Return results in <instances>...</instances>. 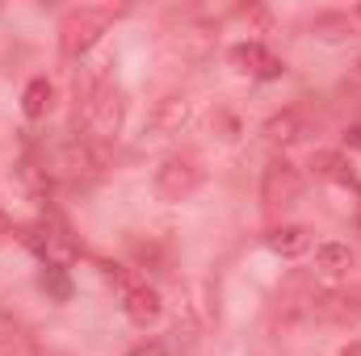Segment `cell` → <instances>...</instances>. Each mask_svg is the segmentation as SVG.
<instances>
[{
	"mask_svg": "<svg viewBox=\"0 0 361 356\" xmlns=\"http://www.w3.org/2000/svg\"><path fill=\"white\" fill-rule=\"evenodd\" d=\"M122 117H126V101H122V92L114 89V84H97L92 96H89V105H85L89 134L97 139V143L114 139V134L122 130Z\"/></svg>",
	"mask_w": 361,
	"mask_h": 356,
	"instance_id": "cell-3",
	"label": "cell"
},
{
	"mask_svg": "<svg viewBox=\"0 0 361 356\" xmlns=\"http://www.w3.org/2000/svg\"><path fill=\"white\" fill-rule=\"evenodd\" d=\"M109 21H114V8H72L63 21H59V51L68 55V59H80L85 51H92L97 42H101V34L109 30Z\"/></svg>",
	"mask_w": 361,
	"mask_h": 356,
	"instance_id": "cell-1",
	"label": "cell"
},
{
	"mask_svg": "<svg viewBox=\"0 0 361 356\" xmlns=\"http://www.w3.org/2000/svg\"><path fill=\"white\" fill-rule=\"evenodd\" d=\"M21 243L42 260L47 268H68L76 260V243L63 227L55 222H34V227H21Z\"/></svg>",
	"mask_w": 361,
	"mask_h": 356,
	"instance_id": "cell-2",
	"label": "cell"
},
{
	"mask_svg": "<svg viewBox=\"0 0 361 356\" xmlns=\"http://www.w3.org/2000/svg\"><path fill=\"white\" fill-rule=\"evenodd\" d=\"M311 130H315V117H311V109H302V105H290V109L273 113L269 122H265V139H269V143H277V147L302 143Z\"/></svg>",
	"mask_w": 361,
	"mask_h": 356,
	"instance_id": "cell-8",
	"label": "cell"
},
{
	"mask_svg": "<svg viewBox=\"0 0 361 356\" xmlns=\"http://www.w3.org/2000/svg\"><path fill=\"white\" fill-rule=\"evenodd\" d=\"M353 248L349 243H319L315 248V265L324 268V272H349L353 268Z\"/></svg>",
	"mask_w": 361,
	"mask_h": 356,
	"instance_id": "cell-12",
	"label": "cell"
},
{
	"mask_svg": "<svg viewBox=\"0 0 361 356\" xmlns=\"http://www.w3.org/2000/svg\"><path fill=\"white\" fill-rule=\"evenodd\" d=\"M357 17H361V4H357Z\"/></svg>",
	"mask_w": 361,
	"mask_h": 356,
	"instance_id": "cell-18",
	"label": "cell"
},
{
	"mask_svg": "<svg viewBox=\"0 0 361 356\" xmlns=\"http://www.w3.org/2000/svg\"><path fill=\"white\" fill-rule=\"evenodd\" d=\"M302 197V172L290 164V160H273L261 177V201L265 210L277 214V210H290L294 201Z\"/></svg>",
	"mask_w": 361,
	"mask_h": 356,
	"instance_id": "cell-4",
	"label": "cell"
},
{
	"mask_svg": "<svg viewBox=\"0 0 361 356\" xmlns=\"http://www.w3.org/2000/svg\"><path fill=\"white\" fill-rule=\"evenodd\" d=\"M130 356H169V348L152 340V344H139V348H135V352H130Z\"/></svg>",
	"mask_w": 361,
	"mask_h": 356,
	"instance_id": "cell-15",
	"label": "cell"
},
{
	"mask_svg": "<svg viewBox=\"0 0 361 356\" xmlns=\"http://www.w3.org/2000/svg\"><path fill=\"white\" fill-rule=\"evenodd\" d=\"M42 289H47L55 302H68V298H72V281H68V268H47V272H42Z\"/></svg>",
	"mask_w": 361,
	"mask_h": 356,
	"instance_id": "cell-14",
	"label": "cell"
},
{
	"mask_svg": "<svg viewBox=\"0 0 361 356\" xmlns=\"http://www.w3.org/2000/svg\"><path fill=\"white\" fill-rule=\"evenodd\" d=\"M357 72H361V63H357Z\"/></svg>",
	"mask_w": 361,
	"mask_h": 356,
	"instance_id": "cell-19",
	"label": "cell"
},
{
	"mask_svg": "<svg viewBox=\"0 0 361 356\" xmlns=\"http://www.w3.org/2000/svg\"><path fill=\"white\" fill-rule=\"evenodd\" d=\"M345 143H349V151H361V122H357V126H349Z\"/></svg>",
	"mask_w": 361,
	"mask_h": 356,
	"instance_id": "cell-16",
	"label": "cell"
},
{
	"mask_svg": "<svg viewBox=\"0 0 361 356\" xmlns=\"http://www.w3.org/2000/svg\"><path fill=\"white\" fill-rule=\"evenodd\" d=\"M311 168H315V177H324V180H349L353 177L349 172V160L341 151H315L311 155Z\"/></svg>",
	"mask_w": 361,
	"mask_h": 356,
	"instance_id": "cell-13",
	"label": "cell"
},
{
	"mask_svg": "<svg viewBox=\"0 0 361 356\" xmlns=\"http://www.w3.org/2000/svg\"><path fill=\"white\" fill-rule=\"evenodd\" d=\"M202 164L197 160H164L160 164V172H156V193H160V201H185V197H193L197 189H202Z\"/></svg>",
	"mask_w": 361,
	"mask_h": 356,
	"instance_id": "cell-6",
	"label": "cell"
},
{
	"mask_svg": "<svg viewBox=\"0 0 361 356\" xmlns=\"http://www.w3.org/2000/svg\"><path fill=\"white\" fill-rule=\"evenodd\" d=\"M336 356H361V340H353V344H345V348H341Z\"/></svg>",
	"mask_w": 361,
	"mask_h": 356,
	"instance_id": "cell-17",
	"label": "cell"
},
{
	"mask_svg": "<svg viewBox=\"0 0 361 356\" xmlns=\"http://www.w3.org/2000/svg\"><path fill=\"white\" fill-rule=\"evenodd\" d=\"M21 109H25V117L30 122H42L51 109H55V84L47 80V76H34L25 92H21Z\"/></svg>",
	"mask_w": 361,
	"mask_h": 356,
	"instance_id": "cell-10",
	"label": "cell"
},
{
	"mask_svg": "<svg viewBox=\"0 0 361 356\" xmlns=\"http://www.w3.org/2000/svg\"><path fill=\"white\" fill-rule=\"evenodd\" d=\"M122 310H126V319H130L135 327H152V323H160L164 302H160L156 285H147V281H126V289H122Z\"/></svg>",
	"mask_w": 361,
	"mask_h": 356,
	"instance_id": "cell-7",
	"label": "cell"
},
{
	"mask_svg": "<svg viewBox=\"0 0 361 356\" xmlns=\"http://www.w3.org/2000/svg\"><path fill=\"white\" fill-rule=\"evenodd\" d=\"M231 63L240 68V72H248V76H257V80H277L281 72H286V63L269 55L261 42H240V46H231Z\"/></svg>",
	"mask_w": 361,
	"mask_h": 356,
	"instance_id": "cell-9",
	"label": "cell"
},
{
	"mask_svg": "<svg viewBox=\"0 0 361 356\" xmlns=\"http://www.w3.org/2000/svg\"><path fill=\"white\" fill-rule=\"evenodd\" d=\"M265 243H269V252L286 256V260H294V256L311 252V231H307V227H273Z\"/></svg>",
	"mask_w": 361,
	"mask_h": 356,
	"instance_id": "cell-11",
	"label": "cell"
},
{
	"mask_svg": "<svg viewBox=\"0 0 361 356\" xmlns=\"http://www.w3.org/2000/svg\"><path fill=\"white\" fill-rule=\"evenodd\" d=\"M311 314H319L332 327H353L361 323V285H336L311 298Z\"/></svg>",
	"mask_w": 361,
	"mask_h": 356,
	"instance_id": "cell-5",
	"label": "cell"
}]
</instances>
